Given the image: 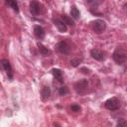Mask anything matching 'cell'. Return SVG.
Returning a JSON list of instances; mask_svg holds the SVG:
<instances>
[{"instance_id": "cell-1", "label": "cell", "mask_w": 127, "mask_h": 127, "mask_svg": "<svg viewBox=\"0 0 127 127\" xmlns=\"http://www.w3.org/2000/svg\"><path fill=\"white\" fill-rule=\"evenodd\" d=\"M87 85H88L87 79H80L74 83V89L77 93L83 94L87 89Z\"/></svg>"}, {"instance_id": "cell-2", "label": "cell", "mask_w": 127, "mask_h": 127, "mask_svg": "<svg viewBox=\"0 0 127 127\" xmlns=\"http://www.w3.org/2000/svg\"><path fill=\"white\" fill-rule=\"evenodd\" d=\"M105 107L109 110H117L119 107H120V103H119V100L115 97H112V98H109L105 101L104 103Z\"/></svg>"}, {"instance_id": "cell-3", "label": "cell", "mask_w": 127, "mask_h": 127, "mask_svg": "<svg viewBox=\"0 0 127 127\" xmlns=\"http://www.w3.org/2000/svg\"><path fill=\"white\" fill-rule=\"evenodd\" d=\"M112 57H113V60L118 64H123L126 61V53L123 52L122 50H116L113 53Z\"/></svg>"}, {"instance_id": "cell-4", "label": "cell", "mask_w": 127, "mask_h": 127, "mask_svg": "<svg viewBox=\"0 0 127 127\" xmlns=\"http://www.w3.org/2000/svg\"><path fill=\"white\" fill-rule=\"evenodd\" d=\"M30 11L33 15H39L43 12V6L37 1H32L30 3Z\"/></svg>"}, {"instance_id": "cell-5", "label": "cell", "mask_w": 127, "mask_h": 127, "mask_svg": "<svg viewBox=\"0 0 127 127\" xmlns=\"http://www.w3.org/2000/svg\"><path fill=\"white\" fill-rule=\"evenodd\" d=\"M105 28H106V24L103 20L98 19V20H95L93 22V30H94L95 33L100 34L105 30Z\"/></svg>"}, {"instance_id": "cell-6", "label": "cell", "mask_w": 127, "mask_h": 127, "mask_svg": "<svg viewBox=\"0 0 127 127\" xmlns=\"http://www.w3.org/2000/svg\"><path fill=\"white\" fill-rule=\"evenodd\" d=\"M56 48H57V50H58L60 53L64 54V55H67V54L69 53V51H70L69 45H68L66 42H64V41L59 42V43L56 45Z\"/></svg>"}, {"instance_id": "cell-7", "label": "cell", "mask_w": 127, "mask_h": 127, "mask_svg": "<svg viewBox=\"0 0 127 127\" xmlns=\"http://www.w3.org/2000/svg\"><path fill=\"white\" fill-rule=\"evenodd\" d=\"M90 55H91V57H92L94 60L99 61V62H102V61H104V59H105L104 53H103L102 51L98 50V49H92V50L90 51Z\"/></svg>"}, {"instance_id": "cell-8", "label": "cell", "mask_w": 127, "mask_h": 127, "mask_svg": "<svg viewBox=\"0 0 127 127\" xmlns=\"http://www.w3.org/2000/svg\"><path fill=\"white\" fill-rule=\"evenodd\" d=\"M1 63H2V66H3V68L6 70V72H7V74H8L9 79L12 80V79H13V70H12V66H11L9 61L4 59V60L1 61Z\"/></svg>"}, {"instance_id": "cell-9", "label": "cell", "mask_w": 127, "mask_h": 127, "mask_svg": "<svg viewBox=\"0 0 127 127\" xmlns=\"http://www.w3.org/2000/svg\"><path fill=\"white\" fill-rule=\"evenodd\" d=\"M54 23H55V25L57 26V28L59 29L60 32H62V33H65V32L67 31V27H66V25L63 22V20L56 19V20L54 21Z\"/></svg>"}, {"instance_id": "cell-10", "label": "cell", "mask_w": 127, "mask_h": 127, "mask_svg": "<svg viewBox=\"0 0 127 127\" xmlns=\"http://www.w3.org/2000/svg\"><path fill=\"white\" fill-rule=\"evenodd\" d=\"M50 95H51V89H50V87L47 86V85L43 86V88H42V90H41V96H42V99H43L44 101H46V100L49 99Z\"/></svg>"}, {"instance_id": "cell-11", "label": "cell", "mask_w": 127, "mask_h": 127, "mask_svg": "<svg viewBox=\"0 0 127 127\" xmlns=\"http://www.w3.org/2000/svg\"><path fill=\"white\" fill-rule=\"evenodd\" d=\"M34 33L40 39H43L45 37V31L41 26H35L34 27Z\"/></svg>"}, {"instance_id": "cell-12", "label": "cell", "mask_w": 127, "mask_h": 127, "mask_svg": "<svg viewBox=\"0 0 127 127\" xmlns=\"http://www.w3.org/2000/svg\"><path fill=\"white\" fill-rule=\"evenodd\" d=\"M53 74L55 76L56 79H58V81L63 82V74H62V70L59 68H53Z\"/></svg>"}, {"instance_id": "cell-13", "label": "cell", "mask_w": 127, "mask_h": 127, "mask_svg": "<svg viewBox=\"0 0 127 127\" xmlns=\"http://www.w3.org/2000/svg\"><path fill=\"white\" fill-rule=\"evenodd\" d=\"M38 47H39V51H40V54L42 55V56H48L50 53H51V51L50 50H48L44 45H42V44H38Z\"/></svg>"}, {"instance_id": "cell-14", "label": "cell", "mask_w": 127, "mask_h": 127, "mask_svg": "<svg viewBox=\"0 0 127 127\" xmlns=\"http://www.w3.org/2000/svg\"><path fill=\"white\" fill-rule=\"evenodd\" d=\"M70 15L73 19H78L79 17V11L77 10V8L75 6H71L70 8Z\"/></svg>"}, {"instance_id": "cell-15", "label": "cell", "mask_w": 127, "mask_h": 127, "mask_svg": "<svg viewBox=\"0 0 127 127\" xmlns=\"http://www.w3.org/2000/svg\"><path fill=\"white\" fill-rule=\"evenodd\" d=\"M62 20H63V22H64L65 25H68V26H73V25H74V22H73V20H72L70 17H68V16H65V15H64Z\"/></svg>"}, {"instance_id": "cell-16", "label": "cell", "mask_w": 127, "mask_h": 127, "mask_svg": "<svg viewBox=\"0 0 127 127\" xmlns=\"http://www.w3.org/2000/svg\"><path fill=\"white\" fill-rule=\"evenodd\" d=\"M7 4H8L14 11H16V12L19 11V9H18V4L16 3V1H7Z\"/></svg>"}, {"instance_id": "cell-17", "label": "cell", "mask_w": 127, "mask_h": 127, "mask_svg": "<svg viewBox=\"0 0 127 127\" xmlns=\"http://www.w3.org/2000/svg\"><path fill=\"white\" fill-rule=\"evenodd\" d=\"M80 62H81V60H79V59H72L70 61V64L72 66H78V64H80Z\"/></svg>"}, {"instance_id": "cell-18", "label": "cell", "mask_w": 127, "mask_h": 127, "mask_svg": "<svg viewBox=\"0 0 127 127\" xmlns=\"http://www.w3.org/2000/svg\"><path fill=\"white\" fill-rule=\"evenodd\" d=\"M116 127H127V122L124 119H120L117 122V126Z\"/></svg>"}, {"instance_id": "cell-19", "label": "cell", "mask_w": 127, "mask_h": 127, "mask_svg": "<svg viewBox=\"0 0 127 127\" xmlns=\"http://www.w3.org/2000/svg\"><path fill=\"white\" fill-rule=\"evenodd\" d=\"M59 93H60V95H65V94L67 93V88H66L65 86H62V87H60V89H59Z\"/></svg>"}, {"instance_id": "cell-20", "label": "cell", "mask_w": 127, "mask_h": 127, "mask_svg": "<svg viewBox=\"0 0 127 127\" xmlns=\"http://www.w3.org/2000/svg\"><path fill=\"white\" fill-rule=\"evenodd\" d=\"M70 108H71V110L74 111V112H78V111H80V106L77 105V104H71Z\"/></svg>"}, {"instance_id": "cell-21", "label": "cell", "mask_w": 127, "mask_h": 127, "mask_svg": "<svg viewBox=\"0 0 127 127\" xmlns=\"http://www.w3.org/2000/svg\"><path fill=\"white\" fill-rule=\"evenodd\" d=\"M80 70H81L82 72H84V73H89V72H90V70H89L88 68H86V67H81Z\"/></svg>"}, {"instance_id": "cell-22", "label": "cell", "mask_w": 127, "mask_h": 127, "mask_svg": "<svg viewBox=\"0 0 127 127\" xmlns=\"http://www.w3.org/2000/svg\"><path fill=\"white\" fill-rule=\"evenodd\" d=\"M54 126H55V127H61V126H60L58 123H54Z\"/></svg>"}, {"instance_id": "cell-23", "label": "cell", "mask_w": 127, "mask_h": 127, "mask_svg": "<svg viewBox=\"0 0 127 127\" xmlns=\"http://www.w3.org/2000/svg\"><path fill=\"white\" fill-rule=\"evenodd\" d=\"M125 7H126V8H127V4H125Z\"/></svg>"}]
</instances>
